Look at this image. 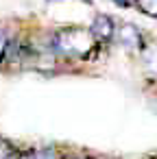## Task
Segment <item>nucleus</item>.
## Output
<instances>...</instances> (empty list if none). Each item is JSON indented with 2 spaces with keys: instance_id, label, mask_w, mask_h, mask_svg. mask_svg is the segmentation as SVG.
I'll return each mask as SVG.
<instances>
[{
  "instance_id": "1",
  "label": "nucleus",
  "mask_w": 157,
  "mask_h": 159,
  "mask_svg": "<svg viewBox=\"0 0 157 159\" xmlns=\"http://www.w3.org/2000/svg\"><path fill=\"white\" fill-rule=\"evenodd\" d=\"M103 48L90 29L83 26H61L53 31L46 39V50L63 61H90Z\"/></svg>"
},
{
  "instance_id": "9",
  "label": "nucleus",
  "mask_w": 157,
  "mask_h": 159,
  "mask_svg": "<svg viewBox=\"0 0 157 159\" xmlns=\"http://www.w3.org/2000/svg\"><path fill=\"white\" fill-rule=\"evenodd\" d=\"M113 5H118L120 9H127V7H133V0H111Z\"/></svg>"
},
{
  "instance_id": "5",
  "label": "nucleus",
  "mask_w": 157,
  "mask_h": 159,
  "mask_svg": "<svg viewBox=\"0 0 157 159\" xmlns=\"http://www.w3.org/2000/svg\"><path fill=\"white\" fill-rule=\"evenodd\" d=\"M133 7H135L140 13H144V16L157 20V0H133Z\"/></svg>"
},
{
  "instance_id": "10",
  "label": "nucleus",
  "mask_w": 157,
  "mask_h": 159,
  "mask_svg": "<svg viewBox=\"0 0 157 159\" xmlns=\"http://www.w3.org/2000/svg\"><path fill=\"white\" fill-rule=\"evenodd\" d=\"M48 2H57V0H48ZM79 2H85V5H92V0H79Z\"/></svg>"
},
{
  "instance_id": "3",
  "label": "nucleus",
  "mask_w": 157,
  "mask_h": 159,
  "mask_svg": "<svg viewBox=\"0 0 157 159\" xmlns=\"http://www.w3.org/2000/svg\"><path fill=\"white\" fill-rule=\"evenodd\" d=\"M90 31H92V35L96 37V42H98L100 46H107V44H111V42L116 39L118 24H116V20H113L111 16H107V13H98V16L92 20Z\"/></svg>"
},
{
  "instance_id": "6",
  "label": "nucleus",
  "mask_w": 157,
  "mask_h": 159,
  "mask_svg": "<svg viewBox=\"0 0 157 159\" xmlns=\"http://www.w3.org/2000/svg\"><path fill=\"white\" fill-rule=\"evenodd\" d=\"M0 159H22V155L9 139L0 137Z\"/></svg>"
},
{
  "instance_id": "7",
  "label": "nucleus",
  "mask_w": 157,
  "mask_h": 159,
  "mask_svg": "<svg viewBox=\"0 0 157 159\" xmlns=\"http://www.w3.org/2000/svg\"><path fill=\"white\" fill-rule=\"evenodd\" d=\"M142 57H144L146 68H148L150 72H155V74H157V44H150V46L146 44V48H144Z\"/></svg>"
},
{
  "instance_id": "2",
  "label": "nucleus",
  "mask_w": 157,
  "mask_h": 159,
  "mask_svg": "<svg viewBox=\"0 0 157 159\" xmlns=\"http://www.w3.org/2000/svg\"><path fill=\"white\" fill-rule=\"evenodd\" d=\"M116 39L127 48V52H135V55H142L144 48H146V44H148L146 37H144V33L135 24H131V22H120L118 24Z\"/></svg>"
},
{
  "instance_id": "4",
  "label": "nucleus",
  "mask_w": 157,
  "mask_h": 159,
  "mask_svg": "<svg viewBox=\"0 0 157 159\" xmlns=\"http://www.w3.org/2000/svg\"><path fill=\"white\" fill-rule=\"evenodd\" d=\"M90 157H92V155L70 152V150H66V148H61V146H55V144L42 146V148H37V150H33V152L29 155V159H90Z\"/></svg>"
},
{
  "instance_id": "12",
  "label": "nucleus",
  "mask_w": 157,
  "mask_h": 159,
  "mask_svg": "<svg viewBox=\"0 0 157 159\" xmlns=\"http://www.w3.org/2000/svg\"><path fill=\"white\" fill-rule=\"evenodd\" d=\"M144 159H157V155H150V157H144Z\"/></svg>"
},
{
  "instance_id": "11",
  "label": "nucleus",
  "mask_w": 157,
  "mask_h": 159,
  "mask_svg": "<svg viewBox=\"0 0 157 159\" xmlns=\"http://www.w3.org/2000/svg\"><path fill=\"white\" fill-rule=\"evenodd\" d=\"M90 159H107V157H94V155H92V157H90Z\"/></svg>"
},
{
  "instance_id": "8",
  "label": "nucleus",
  "mask_w": 157,
  "mask_h": 159,
  "mask_svg": "<svg viewBox=\"0 0 157 159\" xmlns=\"http://www.w3.org/2000/svg\"><path fill=\"white\" fill-rule=\"evenodd\" d=\"M9 33L0 26V66H2V59H5V50H7V44H9Z\"/></svg>"
}]
</instances>
